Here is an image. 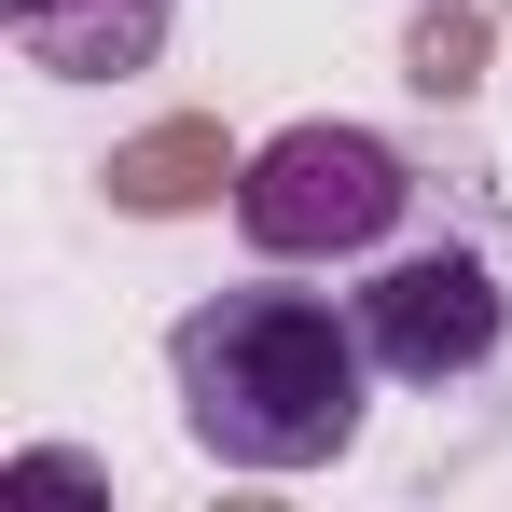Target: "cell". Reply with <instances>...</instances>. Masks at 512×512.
<instances>
[{
  "mask_svg": "<svg viewBox=\"0 0 512 512\" xmlns=\"http://www.w3.org/2000/svg\"><path fill=\"white\" fill-rule=\"evenodd\" d=\"M167 388H180V443L222 471H333L374 429V346L346 291H291V263H263L236 291H194L167 319Z\"/></svg>",
  "mask_w": 512,
  "mask_h": 512,
  "instance_id": "obj_1",
  "label": "cell"
},
{
  "mask_svg": "<svg viewBox=\"0 0 512 512\" xmlns=\"http://www.w3.org/2000/svg\"><path fill=\"white\" fill-rule=\"evenodd\" d=\"M346 305L388 388H416V402L485 388L512 360V208L485 180H429V208L346 277Z\"/></svg>",
  "mask_w": 512,
  "mask_h": 512,
  "instance_id": "obj_2",
  "label": "cell"
},
{
  "mask_svg": "<svg viewBox=\"0 0 512 512\" xmlns=\"http://www.w3.org/2000/svg\"><path fill=\"white\" fill-rule=\"evenodd\" d=\"M416 208H429V167L388 125H346V111L277 125L236 167V236H250V263H291V277H360Z\"/></svg>",
  "mask_w": 512,
  "mask_h": 512,
  "instance_id": "obj_3",
  "label": "cell"
},
{
  "mask_svg": "<svg viewBox=\"0 0 512 512\" xmlns=\"http://www.w3.org/2000/svg\"><path fill=\"white\" fill-rule=\"evenodd\" d=\"M180 0H0V42L42 70V84H139L167 56Z\"/></svg>",
  "mask_w": 512,
  "mask_h": 512,
  "instance_id": "obj_4",
  "label": "cell"
}]
</instances>
